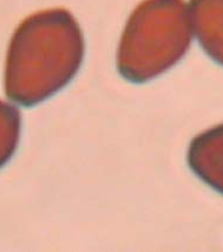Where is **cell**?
Here are the masks:
<instances>
[{
  "instance_id": "1",
  "label": "cell",
  "mask_w": 223,
  "mask_h": 252,
  "mask_svg": "<svg viewBox=\"0 0 223 252\" xmlns=\"http://www.w3.org/2000/svg\"><path fill=\"white\" fill-rule=\"evenodd\" d=\"M83 55V34L71 13L55 8L32 14L8 46L7 97L26 107L43 102L72 80Z\"/></svg>"
},
{
  "instance_id": "2",
  "label": "cell",
  "mask_w": 223,
  "mask_h": 252,
  "mask_svg": "<svg viewBox=\"0 0 223 252\" xmlns=\"http://www.w3.org/2000/svg\"><path fill=\"white\" fill-rule=\"evenodd\" d=\"M192 32L183 0H145L125 26L117 56L119 72L135 83L163 74L189 49Z\"/></svg>"
},
{
  "instance_id": "4",
  "label": "cell",
  "mask_w": 223,
  "mask_h": 252,
  "mask_svg": "<svg viewBox=\"0 0 223 252\" xmlns=\"http://www.w3.org/2000/svg\"><path fill=\"white\" fill-rule=\"evenodd\" d=\"M188 8L199 44L223 65V0H192Z\"/></svg>"
},
{
  "instance_id": "3",
  "label": "cell",
  "mask_w": 223,
  "mask_h": 252,
  "mask_svg": "<svg viewBox=\"0 0 223 252\" xmlns=\"http://www.w3.org/2000/svg\"><path fill=\"white\" fill-rule=\"evenodd\" d=\"M188 161L198 178L223 194V125L208 129L193 140Z\"/></svg>"
},
{
  "instance_id": "5",
  "label": "cell",
  "mask_w": 223,
  "mask_h": 252,
  "mask_svg": "<svg viewBox=\"0 0 223 252\" xmlns=\"http://www.w3.org/2000/svg\"><path fill=\"white\" fill-rule=\"evenodd\" d=\"M20 135L19 111L0 99V168L13 157Z\"/></svg>"
}]
</instances>
